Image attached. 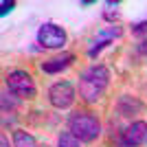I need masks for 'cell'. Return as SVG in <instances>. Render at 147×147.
<instances>
[{"label": "cell", "instance_id": "obj_14", "mask_svg": "<svg viewBox=\"0 0 147 147\" xmlns=\"http://www.w3.org/2000/svg\"><path fill=\"white\" fill-rule=\"evenodd\" d=\"M0 147H9V141H7V136H5V134L0 136Z\"/></svg>", "mask_w": 147, "mask_h": 147}, {"label": "cell", "instance_id": "obj_7", "mask_svg": "<svg viewBox=\"0 0 147 147\" xmlns=\"http://www.w3.org/2000/svg\"><path fill=\"white\" fill-rule=\"evenodd\" d=\"M73 61H75L73 53H64V55H59V57H53V59L44 61L40 68H42V73H46V75H57V73H61V70H66Z\"/></svg>", "mask_w": 147, "mask_h": 147}, {"label": "cell", "instance_id": "obj_5", "mask_svg": "<svg viewBox=\"0 0 147 147\" xmlns=\"http://www.w3.org/2000/svg\"><path fill=\"white\" fill-rule=\"evenodd\" d=\"M66 31L55 22H44L37 29V44L42 49H64L66 46Z\"/></svg>", "mask_w": 147, "mask_h": 147}, {"label": "cell", "instance_id": "obj_4", "mask_svg": "<svg viewBox=\"0 0 147 147\" xmlns=\"http://www.w3.org/2000/svg\"><path fill=\"white\" fill-rule=\"evenodd\" d=\"M77 99V90L70 81H55L49 88V103L57 110H68Z\"/></svg>", "mask_w": 147, "mask_h": 147}, {"label": "cell", "instance_id": "obj_9", "mask_svg": "<svg viewBox=\"0 0 147 147\" xmlns=\"http://www.w3.org/2000/svg\"><path fill=\"white\" fill-rule=\"evenodd\" d=\"M13 147H40L35 136L29 134L26 129H16L13 132Z\"/></svg>", "mask_w": 147, "mask_h": 147}, {"label": "cell", "instance_id": "obj_12", "mask_svg": "<svg viewBox=\"0 0 147 147\" xmlns=\"http://www.w3.org/2000/svg\"><path fill=\"white\" fill-rule=\"evenodd\" d=\"M0 7H2V9H0V16H7V13L16 7V2H13V0H9V2H7V0H2V2H0Z\"/></svg>", "mask_w": 147, "mask_h": 147}, {"label": "cell", "instance_id": "obj_8", "mask_svg": "<svg viewBox=\"0 0 147 147\" xmlns=\"http://www.w3.org/2000/svg\"><path fill=\"white\" fill-rule=\"evenodd\" d=\"M145 105L138 101V99L134 97H127V94H123L121 99H119V103H117V110L121 117H132V114H136V112H141Z\"/></svg>", "mask_w": 147, "mask_h": 147}, {"label": "cell", "instance_id": "obj_3", "mask_svg": "<svg viewBox=\"0 0 147 147\" xmlns=\"http://www.w3.org/2000/svg\"><path fill=\"white\" fill-rule=\"evenodd\" d=\"M5 86H7V90L11 92V94H16V97L22 99V101H26V99H35V94H37V88H35L33 77H31L26 70H20V68L7 73Z\"/></svg>", "mask_w": 147, "mask_h": 147}, {"label": "cell", "instance_id": "obj_10", "mask_svg": "<svg viewBox=\"0 0 147 147\" xmlns=\"http://www.w3.org/2000/svg\"><path fill=\"white\" fill-rule=\"evenodd\" d=\"M20 101H22V99H18L16 94H11L9 90H5V92H2V99H0L2 112H7V110H9V114H11V112H13V110H16V108L20 105Z\"/></svg>", "mask_w": 147, "mask_h": 147}, {"label": "cell", "instance_id": "obj_2", "mask_svg": "<svg viewBox=\"0 0 147 147\" xmlns=\"http://www.w3.org/2000/svg\"><path fill=\"white\" fill-rule=\"evenodd\" d=\"M68 132L81 143H94L101 136V121L88 110H77L68 119Z\"/></svg>", "mask_w": 147, "mask_h": 147}, {"label": "cell", "instance_id": "obj_6", "mask_svg": "<svg viewBox=\"0 0 147 147\" xmlns=\"http://www.w3.org/2000/svg\"><path fill=\"white\" fill-rule=\"evenodd\" d=\"M147 141V123L145 121H132L127 127L117 136V147H141Z\"/></svg>", "mask_w": 147, "mask_h": 147}, {"label": "cell", "instance_id": "obj_11", "mask_svg": "<svg viewBox=\"0 0 147 147\" xmlns=\"http://www.w3.org/2000/svg\"><path fill=\"white\" fill-rule=\"evenodd\" d=\"M57 147H81V141L70 132H61L59 138H57Z\"/></svg>", "mask_w": 147, "mask_h": 147}, {"label": "cell", "instance_id": "obj_1", "mask_svg": "<svg viewBox=\"0 0 147 147\" xmlns=\"http://www.w3.org/2000/svg\"><path fill=\"white\" fill-rule=\"evenodd\" d=\"M110 86V68L103 64H92L79 75V97L86 103H97Z\"/></svg>", "mask_w": 147, "mask_h": 147}, {"label": "cell", "instance_id": "obj_13", "mask_svg": "<svg viewBox=\"0 0 147 147\" xmlns=\"http://www.w3.org/2000/svg\"><path fill=\"white\" fill-rule=\"evenodd\" d=\"M138 53H143V55H147V33L141 37V44H138Z\"/></svg>", "mask_w": 147, "mask_h": 147}]
</instances>
